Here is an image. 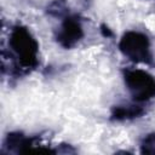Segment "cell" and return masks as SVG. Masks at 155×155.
<instances>
[{
	"mask_svg": "<svg viewBox=\"0 0 155 155\" xmlns=\"http://www.w3.org/2000/svg\"><path fill=\"white\" fill-rule=\"evenodd\" d=\"M144 109L140 105L128 104V105H115L110 111V119L114 121H125L140 117L144 114Z\"/></svg>",
	"mask_w": 155,
	"mask_h": 155,
	"instance_id": "cell-6",
	"label": "cell"
},
{
	"mask_svg": "<svg viewBox=\"0 0 155 155\" xmlns=\"http://www.w3.org/2000/svg\"><path fill=\"white\" fill-rule=\"evenodd\" d=\"M8 45L16 53L21 69L27 71L38 65L39 44L25 27H13L10 34Z\"/></svg>",
	"mask_w": 155,
	"mask_h": 155,
	"instance_id": "cell-1",
	"label": "cell"
},
{
	"mask_svg": "<svg viewBox=\"0 0 155 155\" xmlns=\"http://www.w3.org/2000/svg\"><path fill=\"white\" fill-rule=\"evenodd\" d=\"M47 12L52 16L56 17H65L68 16V7L64 0H54L52 1L48 7H47Z\"/></svg>",
	"mask_w": 155,
	"mask_h": 155,
	"instance_id": "cell-7",
	"label": "cell"
},
{
	"mask_svg": "<svg viewBox=\"0 0 155 155\" xmlns=\"http://www.w3.org/2000/svg\"><path fill=\"white\" fill-rule=\"evenodd\" d=\"M142 154H155V132L145 136L140 143Z\"/></svg>",
	"mask_w": 155,
	"mask_h": 155,
	"instance_id": "cell-8",
	"label": "cell"
},
{
	"mask_svg": "<svg viewBox=\"0 0 155 155\" xmlns=\"http://www.w3.org/2000/svg\"><path fill=\"white\" fill-rule=\"evenodd\" d=\"M84 36V30L80 19L76 16H65L57 33V41L64 48L74 47Z\"/></svg>",
	"mask_w": 155,
	"mask_h": 155,
	"instance_id": "cell-4",
	"label": "cell"
},
{
	"mask_svg": "<svg viewBox=\"0 0 155 155\" xmlns=\"http://www.w3.org/2000/svg\"><path fill=\"white\" fill-rule=\"evenodd\" d=\"M124 81L136 102H145L155 97V78L142 69H125Z\"/></svg>",
	"mask_w": 155,
	"mask_h": 155,
	"instance_id": "cell-2",
	"label": "cell"
},
{
	"mask_svg": "<svg viewBox=\"0 0 155 155\" xmlns=\"http://www.w3.org/2000/svg\"><path fill=\"white\" fill-rule=\"evenodd\" d=\"M36 137H25L22 132H11L6 136L4 144H2V151L7 153H28V151H35L38 147L36 145Z\"/></svg>",
	"mask_w": 155,
	"mask_h": 155,
	"instance_id": "cell-5",
	"label": "cell"
},
{
	"mask_svg": "<svg viewBox=\"0 0 155 155\" xmlns=\"http://www.w3.org/2000/svg\"><path fill=\"white\" fill-rule=\"evenodd\" d=\"M101 33H102V35L105 36V38H110V36H113V31H111L105 24H102V25H101Z\"/></svg>",
	"mask_w": 155,
	"mask_h": 155,
	"instance_id": "cell-9",
	"label": "cell"
},
{
	"mask_svg": "<svg viewBox=\"0 0 155 155\" xmlns=\"http://www.w3.org/2000/svg\"><path fill=\"white\" fill-rule=\"evenodd\" d=\"M119 48L125 57L136 63H150V42L145 34L139 31H127L122 35Z\"/></svg>",
	"mask_w": 155,
	"mask_h": 155,
	"instance_id": "cell-3",
	"label": "cell"
}]
</instances>
